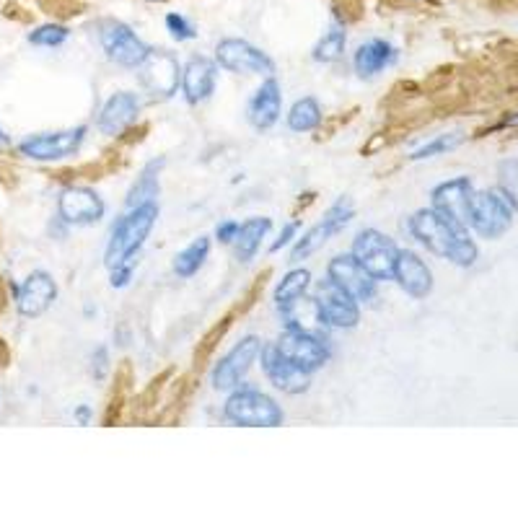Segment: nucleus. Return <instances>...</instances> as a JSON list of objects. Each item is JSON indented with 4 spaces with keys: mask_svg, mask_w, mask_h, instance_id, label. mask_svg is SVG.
Wrapping results in <instances>:
<instances>
[{
    "mask_svg": "<svg viewBox=\"0 0 518 518\" xmlns=\"http://www.w3.org/2000/svg\"><path fill=\"white\" fill-rule=\"evenodd\" d=\"M405 228L420 247L436 257L449 259L451 265L472 267L480 259V247L469 234V228L446 218L436 208L415 210L407 218Z\"/></svg>",
    "mask_w": 518,
    "mask_h": 518,
    "instance_id": "obj_1",
    "label": "nucleus"
},
{
    "mask_svg": "<svg viewBox=\"0 0 518 518\" xmlns=\"http://www.w3.org/2000/svg\"><path fill=\"white\" fill-rule=\"evenodd\" d=\"M158 215H161L158 203H143L135 205V208H127V213L109 231L107 249H104V265L109 270L122 265V262L138 259L140 249H143L146 239L156 228Z\"/></svg>",
    "mask_w": 518,
    "mask_h": 518,
    "instance_id": "obj_2",
    "label": "nucleus"
},
{
    "mask_svg": "<svg viewBox=\"0 0 518 518\" xmlns=\"http://www.w3.org/2000/svg\"><path fill=\"white\" fill-rule=\"evenodd\" d=\"M223 417L231 425H244V428H278L283 425L285 412L270 394L241 384L234 392H228Z\"/></svg>",
    "mask_w": 518,
    "mask_h": 518,
    "instance_id": "obj_3",
    "label": "nucleus"
},
{
    "mask_svg": "<svg viewBox=\"0 0 518 518\" xmlns=\"http://www.w3.org/2000/svg\"><path fill=\"white\" fill-rule=\"evenodd\" d=\"M86 138H89V127L78 125L68 127V130L26 135L16 146V151H19V156L37 161V164H57V161H68V158L78 156Z\"/></svg>",
    "mask_w": 518,
    "mask_h": 518,
    "instance_id": "obj_4",
    "label": "nucleus"
},
{
    "mask_svg": "<svg viewBox=\"0 0 518 518\" xmlns=\"http://www.w3.org/2000/svg\"><path fill=\"white\" fill-rule=\"evenodd\" d=\"M353 218H355L353 200H350V197H337L335 203L327 208V213L322 215V221L314 223L306 234H298V239L293 241L291 265H298V262L309 259L314 252H319L332 236L345 231Z\"/></svg>",
    "mask_w": 518,
    "mask_h": 518,
    "instance_id": "obj_5",
    "label": "nucleus"
},
{
    "mask_svg": "<svg viewBox=\"0 0 518 518\" xmlns=\"http://www.w3.org/2000/svg\"><path fill=\"white\" fill-rule=\"evenodd\" d=\"M350 254L379 283L381 280L394 278V262H397L399 247L394 244L392 236H386L379 228H363V231H358L353 239V247H350Z\"/></svg>",
    "mask_w": 518,
    "mask_h": 518,
    "instance_id": "obj_6",
    "label": "nucleus"
},
{
    "mask_svg": "<svg viewBox=\"0 0 518 518\" xmlns=\"http://www.w3.org/2000/svg\"><path fill=\"white\" fill-rule=\"evenodd\" d=\"M99 45H102L109 63L125 70H138L151 52V45L138 37L133 26L114 19L99 24Z\"/></svg>",
    "mask_w": 518,
    "mask_h": 518,
    "instance_id": "obj_7",
    "label": "nucleus"
},
{
    "mask_svg": "<svg viewBox=\"0 0 518 518\" xmlns=\"http://www.w3.org/2000/svg\"><path fill=\"white\" fill-rule=\"evenodd\" d=\"M516 208L500 190L474 192L472 210H469V231L480 239H500L513 226Z\"/></svg>",
    "mask_w": 518,
    "mask_h": 518,
    "instance_id": "obj_8",
    "label": "nucleus"
},
{
    "mask_svg": "<svg viewBox=\"0 0 518 518\" xmlns=\"http://www.w3.org/2000/svg\"><path fill=\"white\" fill-rule=\"evenodd\" d=\"M262 348H265V340L259 335L241 337L210 371V384H213L215 392H234L236 386L244 384L254 363H259Z\"/></svg>",
    "mask_w": 518,
    "mask_h": 518,
    "instance_id": "obj_9",
    "label": "nucleus"
},
{
    "mask_svg": "<svg viewBox=\"0 0 518 518\" xmlns=\"http://www.w3.org/2000/svg\"><path fill=\"white\" fill-rule=\"evenodd\" d=\"M215 63L221 70L234 73V76L267 78L275 73V60L262 47L239 37H226L215 45Z\"/></svg>",
    "mask_w": 518,
    "mask_h": 518,
    "instance_id": "obj_10",
    "label": "nucleus"
},
{
    "mask_svg": "<svg viewBox=\"0 0 518 518\" xmlns=\"http://www.w3.org/2000/svg\"><path fill=\"white\" fill-rule=\"evenodd\" d=\"M275 345L285 358H291L298 368H304L311 376L332 361V340H329V335H319V332L283 329Z\"/></svg>",
    "mask_w": 518,
    "mask_h": 518,
    "instance_id": "obj_11",
    "label": "nucleus"
},
{
    "mask_svg": "<svg viewBox=\"0 0 518 518\" xmlns=\"http://www.w3.org/2000/svg\"><path fill=\"white\" fill-rule=\"evenodd\" d=\"M138 81L151 99L156 102H166L179 91L182 83V65L169 50H156L151 47L148 57L140 63Z\"/></svg>",
    "mask_w": 518,
    "mask_h": 518,
    "instance_id": "obj_12",
    "label": "nucleus"
},
{
    "mask_svg": "<svg viewBox=\"0 0 518 518\" xmlns=\"http://www.w3.org/2000/svg\"><path fill=\"white\" fill-rule=\"evenodd\" d=\"M314 301L329 329H355L361 322V301L335 280H319L314 285Z\"/></svg>",
    "mask_w": 518,
    "mask_h": 518,
    "instance_id": "obj_13",
    "label": "nucleus"
},
{
    "mask_svg": "<svg viewBox=\"0 0 518 518\" xmlns=\"http://www.w3.org/2000/svg\"><path fill=\"white\" fill-rule=\"evenodd\" d=\"M104 215H107V203L91 187L73 184V187H65L57 197V218L68 223L70 228L96 226Z\"/></svg>",
    "mask_w": 518,
    "mask_h": 518,
    "instance_id": "obj_14",
    "label": "nucleus"
},
{
    "mask_svg": "<svg viewBox=\"0 0 518 518\" xmlns=\"http://www.w3.org/2000/svg\"><path fill=\"white\" fill-rule=\"evenodd\" d=\"M57 288L55 278H52L47 270H34L29 272L21 285H13V301H16V311L24 319H39L42 314L52 309V304L57 301Z\"/></svg>",
    "mask_w": 518,
    "mask_h": 518,
    "instance_id": "obj_15",
    "label": "nucleus"
},
{
    "mask_svg": "<svg viewBox=\"0 0 518 518\" xmlns=\"http://www.w3.org/2000/svg\"><path fill=\"white\" fill-rule=\"evenodd\" d=\"M259 366L265 371L267 381L283 394L298 397V394L309 392L311 373H306L304 368H298L291 358H285L275 342H265V348L259 353Z\"/></svg>",
    "mask_w": 518,
    "mask_h": 518,
    "instance_id": "obj_16",
    "label": "nucleus"
},
{
    "mask_svg": "<svg viewBox=\"0 0 518 518\" xmlns=\"http://www.w3.org/2000/svg\"><path fill=\"white\" fill-rule=\"evenodd\" d=\"M140 112H143V99L135 91H117L96 114V130L107 138H117L138 122Z\"/></svg>",
    "mask_w": 518,
    "mask_h": 518,
    "instance_id": "obj_17",
    "label": "nucleus"
},
{
    "mask_svg": "<svg viewBox=\"0 0 518 518\" xmlns=\"http://www.w3.org/2000/svg\"><path fill=\"white\" fill-rule=\"evenodd\" d=\"M218 63L215 57H205V55H195L190 57L187 63L182 65V89L184 102L190 107H200L215 94V86H218Z\"/></svg>",
    "mask_w": 518,
    "mask_h": 518,
    "instance_id": "obj_18",
    "label": "nucleus"
},
{
    "mask_svg": "<svg viewBox=\"0 0 518 518\" xmlns=\"http://www.w3.org/2000/svg\"><path fill=\"white\" fill-rule=\"evenodd\" d=\"M474 184L469 177H456L449 182H441L430 192V208H436L451 221L462 223L469 228V210L474 200Z\"/></svg>",
    "mask_w": 518,
    "mask_h": 518,
    "instance_id": "obj_19",
    "label": "nucleus"
},
{
    "mask_svg": "<svg viewBox=\"0 0 518 518\" xmlns=\"http://www.w3.org/2000/svg\"><path fill=\"white\" fill-rule=\"evenodd\" d=\"M327 278L335 280L340 288H345L348 293H353L361 304H371L376 293H379V280L371 278L366 270H363L358 262H355L353 254H337V257L329 259L327 265Z\"/></svg>",
    "mask_w": 518,
    "mask_h": 518,
    "instance_id": "obj_20",
    "label": "nucleus"
},
{
    "mask_svg": "<svg viewBox=\"0 0 518 518\" xmlns=\"http://www.w3.org/2000/svg\"><path fill=\"white\" fill-rule=\"evenodd\" d=\"M283 117V89L272 76L259 83L247 102V120L257 133H267Z\"/></svg>",
    "mask_w": 518,
    "mask_h": 518,
    "instance_id": "obj_21",
    "label": "nucleus"
},
{
    "mask_svg": "<svg viewBox=\"0 0 518 518\" xmlns=\"http://www.w3.org/2000/svg\"><path fill=\"white\" fill-rule=\"evenodd\" d=\"M394 283L402 288L410 298L415 301H423L433 293V270L428 267L420 254H415L412 249H399L397 254V262H394Z\"/></svg>",
    "mask_w": 518,
    "mask_h": 518,
    "instance_id": "obj_22",
    "label": "nucleus"
},
{
    "mask_svg": "<svg viewBox=\"0 0 518 518\" xmlns=\"http://www.w3.org/2000/svg\"><path fill=\"white\" fill-rule=\"evenodd\" d=\"M397 47L389 39L373 37L368 42H361L358 50L353 52V70L361 78H376L381 76L386 68H392L397 63Z\"/></svg>",
    "mask_w": 518,
    "mask_h": 518,
    "instance_id": "obj_23",
    "label": "nucleus"
},
{
    "mask_svg": "<svg viewBox=\"0 0 518 518\" xmlns=\"http://www.w3.org/2000/svg\"><path fill=\"white\" fill-rule=\"evenodd\" d=\"M280 319H283L285 329H298V332H319V335H327L329 327L324 322L322 311L316 306L314 296L309 298V293L291 304H285L278 309Z\"/></svg>",
    "mask_w": 518,
    "mask_h": 518,
    "instance_id": "obj_24",
    "label": "nucleus"
},
{
    "mask_svg": "<svg viewBox=\"0 0 518 518\" xmlns=\"http://www.w3.org/2000/svg\"><path fill=\"white\" fill-rule=\"evenodd\" d=\"M272 231V218L267 215H254V218H247V221L239 226V234H236V241L231 244L234 247V254L239 262H252L259 254L262 244H265L267 234Z\"/></svg>",
    "mask_w": 518,
    "mask_h": 518,
    "instance_id": "obj_25",
    "label": "nucleus"
},
{
    "mask_svg": "<svg viewBox=\"0 0 518 518\" xmlns=\"http://www.w3.org/2000/svg\"><path fill=\"white\" fill-rule=\"evenodd\" d=\"M164 158H153L148 161L143 169H140L138 179L133 182V187L127 190V208H135V205L143 203H156L158 192H161V184H158V177H161V169H164Z\"/></svg>",
    "mask_w": 518,
    "mask_h": 518,
    "instance_id": "obj_26",
    "label": "nucleus"
},
{
    "mask_svg": "<svg viewBox=\"0 0 518 518\" xmlns=\"http://www.w3.org/2000/svg\"><path fill=\"white\" fill-rule=\"evenodd\" d=\"M322 120H324L322 104L316 102L314 96H301V99H296L293 107L288 109V114H285V125H288V130L298 135L319 130V127H322Z\"/></svg>",
    "mask_w": 518,
    "mask_h": 518,
    "instance_id": "obj_27",
    "label": "nucleus"
},
{
    "mask_svg": "<svg viewBox=\"0 0 518 518\" xmlns=\"http://www.w3.org/2000/svg\"><path fill=\"white\" fill-rule=\"evenodd\" d=\"M210 257V236H197L192 244H187V247L182 249V252L174 257V265H171V270H174V275L182 280H190L195 278L197 272L203 270L205 262H208Z\"/></svg>",
    "mask_w": 518,
    "mask_h": 518,
    "instance_id": "obj_28",
    "label": "nucleus"
},
{
    "mask_svg": "<svg viewBox=\"0 0 518 518\" xmlns=\"http://www.w3.org/2000/svg\"><path fill=\"white\" fill-rule=\"evenodd\" d=\"M345 45H348V32L342 26H332L324 37L319 39L311 50V60L319 65H335L342 55H345Z\"/></svg>",
    "mask_w": 518,
    "mask_h": 518,
    "instance_id": "obj_29",
    "label": "nucleus"
},
{
    "mask_svg": "<svg viewBox=\"0 0 518 518\" xmlns=\"http://www.w3.org/2000/svg\"><path fill=\"white\" fill-rule=\"evenodd\" d=\"M311 270H306V267H296V270H291L288 275H283V280H280L278 285H275V306H285L291 304V301H296V298L306 296V293L311 291Z\"/></svg>",
    "mask_w": 518,
    "mask_h": 518,
    "instance_id": "obj_30",
    "label": "nucleus"
},
{
    "mask_svg": "<svg viewBox=\"0 0 518 518\" xmlns=\"http://www.w3.org/2000/svg\"><path fill=\"white\" fill-rule=\"evenodd\" d=\"M70 39V29L65 24H39L34 26L32 32L26 34V42L32 47H42V50H57V47H63L65 42Z\"/></svg>",
    "mask_w": 518,
    "mask_h": 518,
    "instance_id": "obj_31",
    "label": "nucleus"
},
{
    "mask_svg": "<svg viewBox=\"0 0 518 518\" xmlns=\"http://www.w3.org/2000/svg\"><path fill=\"white\" fill-rule=\"evenodd\" d=\"M464 143V133H443L436 135L433 140H428L425 146H420L417 151L410 153V161H428V158L443 156V153L456 151V148Z\"/></svg>",
    "mask_w": 518,
    "mask_h": 518,
    "instance_id": "obj_32",
    "label": "nucleus"
},
{
    "mask_svg": "<svg viewBox=\"0 0 518 518\" xmlns=\"http://www.w3.org/2000/svg\"><path fill=\"white\" fill-rule=\"evenodd\" d=\"M498 190L508 197V203H511L518 213V161L516 158H508V161L500 164Z\"/></svg>",
    "mask_w": 518,
    "mask_h": 518,
    "instance_id": "obj_33",
    "label": "nucleus"
},
{
    "mask_svg": "<svg viewBox=\"0 0 518 518\" xmlns=\"http://www.w3.org/2000/svg\"><path fill=\"white\" fill-rule=\"evenodd\" d=\"M166 32L171 34V39H177V42H192V39L197 37V26L192 24L184 13H177V11H171L166 13Z\"/></svg>",
    "mask_w": 518,
    "mask_h": 518,
    "instance_id": "obj_34",
    "label": "nucleus"
},
{
    "mask_svg": "<svg viewBox=\"0 0 518 518\" xmlns=\"http://www.w3.org/2000/svg\"><path fill=\"white\" fill-rule=\"evenodd\" d=\"M135 267H138V259H130V262H122V265L112 267V270H109V285H112V288H127V285L133 283Z\"/></svg>",
    "mask_w": 518,
    "mask_h": 518,
    "instance_id": "obj_35",
    "label": "nucleus"
},
{
    "mask_svg": "<svg viewBox=\"0 0 518 518\" xmlns=\"http://www.w3.org/2000/svg\"><path fill=\"white\" fill-rule=\"evenodd\" d=\"M109 373V350L104 348V345H99V348L94 350V355H91V376H94L96 381H104L107 379Z\"/></svg>",
    "mask_w": 518,
    "mask_h": 518,
    "instance_id": "obj_36",
    "label": "nucleus"
},
{
    "mask_svg": "<svg viewBox=\"0 0 518 518\" xmlns=\"http://www.w3.org/2000/svg\"><path fill=\"white\" fill-rule=\"evenodd\" d=\"M298 231H301V223H298V221H288V223H285L278 239H275L270 244V252H280V249L291 247L293 241L298 239Z\"/></svg>",
    "mask_w": 518,
    "mask_h": 518,
    "instance_id": "obj_37",
    "label": "nucleus"
},
{
    "mask_svg": "<svg viewBox=\"0 0 518 518\" xmlns=\"http://www.w3.org/2000/svg\"><path fill=\"white\" fill-rule=\"evenodd\" d=\"M239 226L241 223L231 221V218H228V221H221L218 226H215V239L221 241V244H226V247H231V244L236 241V234H239Z\"/></svg>",
    "mask_w": 518,
    "mask_h": 518,
    "instance_id": "obj_38",
    "label": "nucleus"
},
{
    "mask_svg": "<svg viewBox=\"0 0 518 518\" xmlns=\"http://www.w3.org/2000/svg\"><path fill=\"white\" fill-rule=\"evenodd\" d=\"M73 420H76L78 425H91V420H94V410H91V405H78L76 410H73Z\"/></svg>",
    "mask_w": 518,
    "mask_h": 518,
    "instance_id": "obj_39",
    "label": "nucleus"
},
{
    "mask_svg": "<svg viewBox=\"0 0 518 518\" xmlns=\"http://www.w3.org/2000/svg\"><path fill=\"white\" fill-rule=\"evenodd\" d=\"M498 127H518V112H513L511 117H506V120L500 122Z\"/></svg>",
    "mask_w": 518,
    "mask_h": 518,
    "instance_id": "obj_40",
    "label": "nucleus"
},
{
    "mask_svg": "<svg viewBox=\"0 0 518 518\" xmlns=\"http://www.w3.org/2000/svg\"><path fill=\"white\" fill-rule=\"evenodd\" d=\"M8 143H11V138H8L6 130H3V127H0V146H8Z\"/></svg>",
    "mask_w": 518,
    "mask_h": 518,
    "instance_id": "obj_41",
    "label": "nucleus"
}]
</instances>
